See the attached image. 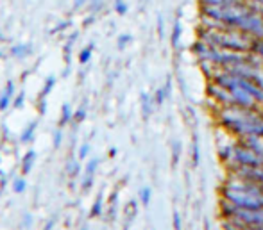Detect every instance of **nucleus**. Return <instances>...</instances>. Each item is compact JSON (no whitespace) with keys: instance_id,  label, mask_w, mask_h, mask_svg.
<instances>
[{"instance_id":"nucleus-1","label":"nucleus","mask_w":263,"mask_h":230,"mask_svg":"<svg viewBox=\"0 0 263 230\" xmlns=\"http://www.w3.org/2000/svg\"><path fill=\"white\" fill-rule=\"evenodd\" d=\"M220 196L235 203L238 209H263V196L251 195L242 189H233L228 186H220Z\"/></svg>"},{"instance_id":"nucleus-2","label":"nucleus","mask_w":263,"mask_h":230,"mask_svg":"<svg viewBox=\"0 0 263 230\" xmlns=\"http://www.w3.org/2000/svg\"><path fill=\"white\" fill-rule=\"evenodd\" d=\"M235 29L236 31L245 32V34L251 36L252 39H263V15L249 11L247 15H244L238 20V24L235 25Z\"/></svg>"},{"instance_id":"nucleus-3","label":"nucleus","mask_w":263,"mask_h":230,"mask_svg":"<svg viewBox=\"0 0 263 230\" xmlns=\"http://www.w3.org/2000/svg\"><path fill=\"white\" fill-rule=\"evenodd\" d=\"M233 218L249 230H259L263 226V209H236Z\"/></svg>"},{"instance_id":"nucleus-4","label":"nucleus","mask_w":263,"mask_h":230,"mask_svg":"<svg viewBox=\"0 0 263 230\" xmlns=\"http://www.w3.org/2000/svg\"><path fill=\"white\" fill-rule=\"evenodd\" d=\"M206 95H208L209 100H213L217 106H220V107L235 106L231 91L219 86V84H215V82H212V81H208V84H206Z\"/></svg>"},{"instance_id":"nucleus-5","label":"nucleus","mask_w":263,"mask_h":230,"mask_svg":"<svg viewBox=\"0 0 263 230\" xmlns=\"http://www.w3.org/2000/svg\"><path fill=\"white\" fill-rule=\"evenodd\" d=\"M240 81V79H238ZM231 95H233V100H235V106H240V107H245V109H261V107L256 104V100L244 90V88L236 84L235 88H231Z\"/></svg>"},{"instance_id":"nucleus-6","label":"nucleus","mask_w":263,"mask_h":230,"mask_svg":"<svg viewBox=\"0 0 263 230\" xmlns=\"http://www.w3.org/2000/svg\"><path fill=\"white\" fill-rule=\"evenodd\" d=\"M190 52L195 55L197 61H209V54H212V47L204 43V41H200V39H195L190 47Z\"/></svg>"},{"instance_id":"nucleus-7","label":"nucleus","mask_w":263,"mask_h":230,"mask_svg":"<svg viewBox=\"0 0 263 230\" xmlns=\"http://www.w3.org/2000/svg\"><path fill=\"white\" fill-rule=\"evenodd\" d=\"M34 163H36V152L34 150H27L20 161V175H29L34 168Z\"/></svg>"},{"instance_id":"nucleus-8","label":"nucleus","mask_w":263,"mask_h":230,"mask_svg":"<svg viewBox=\"0 0 263 230\" xmlns=\"http://www.w3.org/2000/svg\"><path fill=\"white\" fill-rule=\"evenodd\" d=\"M236 209H238V207H236L235 203L220 196V202H219V216H220V219H231L233 216H235Z\"/></svg>"},{"instance_id":"nucleus-9","label":"nucleus","mask_w":263,"mask_h":230,"mask_svg":"<svg viewBox=\"0 0 263 230\" xmlns=\"http://www.w3.org/2000/svg\"><path fill=\"white\" fill-rule=\"evenodd\" d=\"M244 144H247L249 148L252 150L254 154H258L259 157L263 159V137L261 136H247V137H244V139H240Z\"/></svg>"},{"instance_id":"nucleus-10","label":"nucleus","mask_w":263,"mask_h":230,"mask_svg":"<svg viewBox=\"0 0 263 230\" xmlns=\"http://www.w3.org/2000/svg\"><path fill=\"white\" fill-rule=\"evenodd\" d=\"M34 48H32L31 43H16L11 47V55L16 59H27L29 55H32Z\"/></svg>"},{"instance_id":"nucleus-11","label":"nucleus","mask_w":263,"mask_h":230,"mask_svg":"<svg viewBox=\"0 0 263 230\" xmlns=\"http://www.w3.org/2000/svg\"><path fill=\"white\" fill-rule=\"evenodd\" d=\"M170 88H172V82H170V79L167 81L165 86H160L156 90V93H154V106L156 107H161L163 104H165V100L170 97Z\"/></svg>"},{"instance_id":"nucleus-12","label":"nucleus","mask_w":263,"mask_h":230,"mask_svg":"<svg viewBox=\"0 0 263 230\" xmlns=\"http://www.w3.org/2000/svg\"><path fill=\"white\" fill-rule=\"evenodd\" d=\"M36 129H38V120L27 123V127L22 130V134H20V143L22 144L32 143V141H34V136H36Z\"/></svg>"},{"instance_id":"nucleus-13","label":"nucleus","mask_w":263,"mask_h":230,"mask_svg":"<svg viewBox=\"0 0 263 230\" xmlns=\"http://www.w3.org/2000/svg\"><path fill=\"white\" fill-rule=\"evenodd\" d=\"M72 118H74V109H72V106L70 104H63V106H61V113H59V120H58L59 129H63V127L70 125Z\"/></svg>"},{"instance_id":"nucleus-14","label":"nucleus","mask_w":263,"mask_h":230,"mask_svg":"<svg viewBox=\"0 0 263 230\" xmlns=\"http://www.w3.org/2000/svg\"><path fill=\"white\" fill-rule=\"evenodd\" d=\"M56 82H58V79H56L54 75H48V77L45 79L43 88H41V91H39L38 100H39V98H47L48 95L52 93V90H54V88H56Z\"/></svg>"},{"instance_id":"nucleus-15","label":"nucleus","mask_w":263,"mask_h":230,"mask_svg":"<svg viewBox=\"0 0 263 230\" xmlns=\"http://www.w3.org/2000/svg\"><path fill=\"white\" fill-rule=\"evenodd\" d=\"M141 114H143V118H149L150 114H152V104H154V98H150L147 93H141Z\"/></svg>"},{"instance_id":"nucleus-16","label":"nucleus","mask_w":263,"mask_h":230,"mask_svg":"<svg viewBox=\"0 0 263 230\" xmlns=\"http://www.w3.org/2000/svg\"><path fill=\"white\" fill-rule=\"evenodd\" d=\"M181 34H183V27H181L179 20H176V22H174V27H172V36H170V43H172L174 48H179Z\"/></svg>"},{"instance_id":"nucleus-17","label":"nucleus","mask_w":263,"mask_h":230,"mask_svg":"<svg viewBox=\"0 0 263 230\" xmlns=\"http://www.w3.org/2000/svg\"><path fill=\"white\" fill-rule=\"evenodd\" d=\"M102 212H104V200H102V193H98L90 211V218H98V216H102Z\"/></svg>"},{"instance_id":"nucleus-18","label":"nucleus","mask_w":263,"mask_h":230,"mask_svg":"<svg viewBox=\"0 0 263 230\" xmlns=\"http://www.w3.org/2000/svg\"><path fill=\"white\" fill-rule=\"evenodd\" d=\"M93 50H95V45L93 43H90V45H86V47L83 48V50L79 52V62L81 64H88V62L91 61V55H93Z\"/></svg>"},{"instance_id":"nucleus-19","label":"nucleus","mask_w":263,"mask_h":230,"mask_svg":"<svg viewBox=\"0 0 263 230\" xmlns=\"http://www.w3.org/2000/svg\"><path fill=\"white\" fill-rule=\"evenodd\" d=\"M27 189V180H25L24 175H18L13 179V193L16 195H22V193Z\"/></svg>"},{"instance_id":"nucleus-20","label":"nucleus","mask_w":263,"mask_h":230,"mask_svg":"<svg viewBox=\"0 0 263 230\" xmlns=\"http://www.w3.org/2000/svg\"><path fill=\"white\" fill-rule=\"evenodd\" d=\"M138 200H140V203L143 207H149L150 205V200H152V189H150L149 186L141 187L140 189V196H138Z\"/></svg>"},{"instance_id":"nucleus-21","label":"nucleus","mask_w":263,"mask_h":230,"mask_svg":"<svg viewBox=\"0 0 263 230\" xmlns=\"http://www.w3.org/2000/svg\"><path fill=\"white\" fill-rule=\"evenodd\" d=\"M67 172H68V177H70V179H77V177L81 175V164H79V161H75V159L68 161Z\"/></svg>"},{"instance_id":"nucleus-22","label":"nucleus","mask_w":263,"mask_h":230,"mask_svg":"<svg viewBox=\"0 0 263 230\" xmlns=\"http://www.w3.org/2000/svg\"><path fill=\"white\" fill-rule=\"evenodd\" d=\"M199 68H200V71L208 77V81H212V77H213V73L217 71V66L213 64V62H209V61H199Z\"/></svg>"},{"instance_id":"nucleus-23","label":"nucleus","mask_w":263,"mask_h":230,"mask_svg":"<svg viewBox=\"0 0 263 230\" xmlns=\"http://www.w3.org/2000/svg\"><path fill=\"white\" fill-rule=\"evenodd\" d=\"M200 164V148H199V141H197V136H193V143H192V166L197 168Z\"/></svg>"},{"instance_id":"nucleus-24","label":"nucleus","mask_w":263,"mask_h":230,"mask_svg":"<svg viewBox=\"0 0 263 230\" xmlns=\"http://www.w3.org/2000/svg\"><path fill=\"white\" fill-rule=\"evenodd\" d=\"M86 116H88V109H86V106L77 107V109L74 111V118H72V123H74V125L83 123V121L86 120Z\"/></svg>"},{"instance_id":"nucleus-25","label":"nucleus","mask_w":263,"mask_h":230,"mask_svg":"<svg viewBox=\"0 0 263 230\" xmlns=\"http://www.w3.org/2000/svg\"><path fill=\"white\" fill-rule=\"evenodd\" d=\"M98 164H100V159L91 157V159L86 163V166H84V175L95 177V173H97V170H98Z\"/></svg>"},{"instance_id":"nucleus-26","label":"nucleus","mask_w":263,"mask_h":230,"mask_svg":"<svg viewBox=\"0 0 263 230\" xmlns=\"http://www.w3.org/2000/svg\"><path fill=\"white\" fill-rule=\"evenodd\" d=\"M11 104H13V97H9L8 93H0V113H6V111L11 107Z\"/></svg>"},{"instance_id":"nucleus-27","label":"nucleus","mask_w":263,"mask_h":230,"mask_svg":"<svg viewBox=\"0 0 263 230\" xmlns=\"http://www.w3.org/2000/svg\"><path fill=\"white\" fill-rule=\"evenodd\" d=\"M79 38V32H74V34L70 36V39L67 41V45H65V61H67V64H70V52H72V45H74V41Z\"/></svg>"},{"instance_id":"nucleus-28","label":"nucleus","mask_w":263,"mask_h":230,"mask_svg":"<svg viewBox=\"0 0 263 230\" xmlns=\"http://www.w3.org/2000/svg\"><path fill=\"white\" fill-rule=\"evenodd\" d=\"M24 106H25V91H20V93L15 95V98H13L11 107L13 109H24Z\"/></svg>"},{"instance_id":"nucleus-29","label":"nucleus","mask_w":263,"mask_h":230,"mask_svg":"<svg viewBox=\"0 0 263 230\" xmlns=\"http://www.w3.org/2000/svg\"><path fill=\"white\" fill-rule=\"evenodd\" d=\"M238 0H199L200 6H231Z\"/></svg>"},{"instance_id":"nucleus-30","label":"nucleus","mask_w":263,"mask_h":230,"mask_svg":"<svg viewBox=\"0 0 263 230\" xmlns=\"http://www.w3.org/2000/svg\"><path fill=\"white\" fill-rule=\"evenodd\" d=\"M131 41H133V36H131V34H127V32H126V34H120V36L117 38V47H118V50H124V48H126L127 45L131 43Z\"/></svg>"},{"instance_id":"nucleus-31","label":"nucleus","mask_w":263,"mask_h":230,"mask_svg":"<svg viewBox=\"0 0 263 230\" xmlns=\"http://www.w3.org/2000/svg\"><path fill=\"white\" fill-rule=\"evenodd\" d=\"M63 129H56L54 130V134H52V146H54L56 150L59 148V146H61V143H63Z\"/></svg>"},{"instance_id":"nucleus-32","label":"nucleus","mask_w":263,"mask_h":230,"mask_svg":"<svg viewBox=\"0 0 263 230\" xmlns=\"http://www.w3.org/2000/svg\"><path fill=\"white\" fill-rule=\"evenodd\" d=\"M90 152H91V144H90V143H83V144H81V148H79L77 159H79V161L88 159V156H90Z\"/></svg>"},{"instance_id":"nucleus-33","label":"nucleus","mask_w":263,"mask_h":230,"mask_svg":"<svg viewBox=\"0 0 263 230\" xmlns=\"http://www.w3.org/2000/svg\"><path fill=\"white\" fill-rule=\"evenodd\" d=\"M249 81H252L254 84H258V86L263 90V66L261 68H256L254 73H252V77L249 79Z\"/></svg>"},{"instance_id":"nucleus-34","label":"nucleus","mask_w":263,"mask_h":230,"mask_svg":"<svg viewBox=\"0 0 263 230\" xmlns=\"http://www.w3.org/2000/svg\"><path fill=\"white\" fill-rule=\"evenodd\" d=\"M251 52L263 59V39H254L251 45Z\"/></svg>"},{"instance_id":"nucleus-35","label":"nucleus","mask_w":263,"mask_h":230,"mask_svg":"<svg viewBox=\"0 0 263 230\" xmlns=\"http://www.w3.org/2000/svg\"><path fill=\"white\" fill-rule=\"evenodd\" d=\"M127 4L124 2V0H115V13L117 15H120V16H124L127 13Z\"/></svg>"},{"instance_id":"nucleus-36","label":"nucleus","mask_w":263,"mask_h":230,"mask_svg":"<svg viewBox=\"0 0 263 230\" xmlns=\"http://www.w3.org/2000/svg\"><path fill=\"white\" fill-rule=\"evenodd\" d=\"M100 8H102V0H90V2H88V11H90L91 15L100 11Z\"/></svg>"},{"instance_id":"nucleus-37","label":"nucleus","mask_w":263,"mask_h":230,"mask_svg":"<svg viewBox=\"0 0 263 230\" xmlns=\"http://www.w3.org/2000/svg\"><path fill=\"white\" fill-rule=\"evenodd\" d=\"M4 93H8L9 97H13V98H15V95H16V84H15V81H13V79H9V81L6 82Z\"/></svg>"},{"instance_id":"nucleus-38","label":"nucleus","mask_w":263,"mask_h":230,"mask_svg":"<svg viewBox=\"0 0 263 230\" xmlns=\"http://www.w3.org/2000/svg\"><path fill=\"white\" fill-rule=\"evenodd\" d=\"M179 156H181V143L179 141H176L172 146V163L177 164L179 163Z\"/></svg>"},{"instance_id":"nucleus-39","label":"nucleus","mask_w":263,"mask_h":230,"mask_svg":"<svg viewBox=\"0 0 263 230\" xmlns=\"http://www.w3.org/2000/svg\"><path fill=\"white\" fill-rule=\"evenodd\" d=\"M91 186H93V177H90V175H84L83 184H81V189H83V191H90V189H91Z\"/></svg>"},{"instance_id":"nucleus-40","label":"nucleus","mask_w":263,"mask_h":230,"mask_svg":"<svg viewBox=\"0 0 263 230\" xmlns=\"http://www.w3.org/2000/svg\"><path fill=\"white\" fill-rule=\"evenodd\" d=\"M172 226H174V230H183V219H181L179 212H174V216H172Z\"/></svg>"},{"instance_id":"nucleus-41","label":"nucleus","mask_w":263,"mask_h":230,"mask_svg":"<svg viewBox=\"0 0 263 230\" xmlns=\"http://www.w3.org/2000/svg\"><path fill=\"white\" fill-rule=\"evenodd\" d=\"M157 34H160V38L165 36V20H163V16L157 18Z\"/></svg>"},{"instance_id":"nucleus-42","label":"nucleus","mask_w":263,"mask_h":230,"mask_svg":"<svg viewBox=\"0 0 263 230\" xmlns=\"http://www.w3.org/2000/svg\"><path fill=\"white\" fill-rule=\"evenodd\" d=\"M67 27H70V22H63V24H59L58 27L52 29V34H56V32H59V31H65Z\"/></svg>"},{"instance_id":"nucleus-43","label":"nucleus","mask_w":263,"mask_h":230,"mask_svg":"<svg viewBox=\"0 0 263 230\" xmlns=\"http://www.w3.org/2000/svg\"><path fill=\"white\" fill-rule=\"evenodd\" d=\"M32 225V218H31V214H29V212H25L24 214V226L25 228H29V226Z\"/></svg>"},{"instance_id":"nucleus-44","label":"nucleus","mask_w":263,"mask_h":230,"mask_svg":"<svg viewBox=\"0 0 263 230\" xmlns=\"http://www.w3.org/2000/svg\"><path fill=\"white\" fill-rule=\"evenodd\" d=\"M90 0H74V9H81L83 6H86Z\"/></svg>"},{"instance_id":"nucleus-45","label":"nucleus","mask_w":263,"mask_h":230,"mask_svg":"<svg viewBox=\"0 0 263 230\" xmlns=\"http://www.w3.org/2000/svg\"><path fill=\"white\" fill-rule=\"evenodd\" d=\"M54 225H56V218H50V219H48V223H45L43 230H52V228H54Z\"/></svg>"},{"instance_id":"nucleus-46","label":"nucleus","mask_w":263,"mask_h":230,"mask_svg":"<svg viewBox=\"0 0 263 230\" xmlns=\"http://www.w3.org/2000/svg\"><path fill=\"white\" fill-rule=\"evenodd\" d=\"M93 22H95V15H90L86 20H84V24H83V25H84V27H88V25H91Z\"/></svg>"},{"instance_id":"nucleus-47","label":"nucleus","mask_w":263,"mask_h":230,"mask_svg":"<svg viewBox=\"0 0 263 230\" xmlns=\"http://www.w3.org/2000/svg\"><path fill=\"white\" fill-rule=\"evenodd\" d=\"M110 156H111V157L117 156V148H111V150H110Z\"/></svg>"},{"instance_id":"nucleus-48","label":"nucleus","mask_w":263,"mask_h":230,"mask_svg":"<svg viewBox=\"0 0 263 230\" xmlns=\"http://www.w3.org/2000/svg\"><path fill=\"white\" fill-rule=\"evenodd\" d=\"M254 2H258V4H261V6H263V0H254Z\"/></svg>"},{"instance_id":"nucleus-49","label":"nucleus","mask_w":263,"mask_h":230,"mask_svg":"<svg viewBox=\"0 0 263 230\" xmlns=\"http://www.w3.org/2000/svg\"><path fill=\"white\" fill-rule=\"evenodd\" d=\"M79 230H88V226H81V228H79Z\"/></svg>"},{"instance_id":"nucleus-50","label":"nucleus","mask_w":263,"mask_h":230,"mask_svg":"<svg viewBox=\"0 0 263 230\" xmlns=\"http://www.w3.org/2000/svg\"><path fill=\"white\" fill-rule=\"evenodd\" d=\"M259 113H261V116H263V107H261V109H259Z\"/></svg>"},{"instance_id":"nucleus-51","label":"nucleus","mask_w":263,"mask_h":230,"mask_svg":"<svg viewBox=\"0 0 263 230\" xmlns=\"http://www.w3.org/2000/svg\"><path fill=\"white\" fill-rule=\"evenodd\" d=\"M259 136H261V137H263V129H261V134H259Z\"/></svg>"},{"instance_id":"nucleus-52","label":"nucleus","mask_w":263,"mask_h":230,"mask_svg":"<svg viewBox=\"0 0 263 230\" xmlns=\"http://www.w3.org/2000/svg\"><path fill=\"white\" fill-rule=\"evenodd\" d=\"M259 230H263V226H261V228H259Z\"/></svg>"},{"instance_id":"nucleus-53","label":"nucleus","mask_w":263,"mask_h":230,"mask_svg":"<svg viewBox=\"0 0 263 230\" xmlns=\"http://www.w3.org/2000/svg\"><path fill=\"white\" fill-rule=\"evenodd\" d=\"M0 159H2V157H0Z\"/></svg>"},{"instance_id":"nucleus-54","label":"nucleus","mask_w":263,"mask_h":230,"mask_svg":"<svg viewBox=\"0 0 263 230\" xmlns=\"http://www.w3.org/2000/svg\"><path fill=\"white\" fill-rule=\"evenodd\" d=\"M0 137H2V136H0Z\"/></svg>"}]
</instances>
